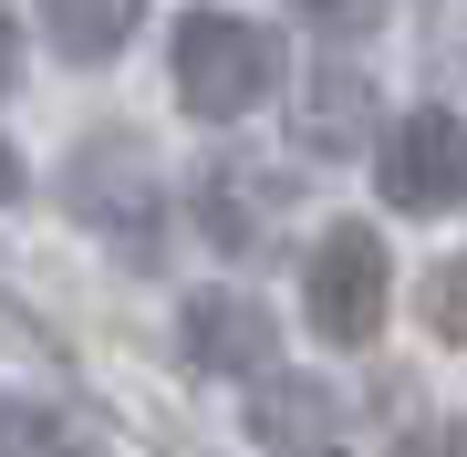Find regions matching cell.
Instances as JSON below:
<instances>
[{
	"label": "cell",
	"instance_id": "1",
	"mask_svg": "<svg viewBox=\"0 0 467 457\" xmlns=\"http://www.w3.org/2000/svg\"><path fill=\"white\" fill-rule=\"evenodd\" d=\"M281 94V32L239 11H187L177 21V104L208 125H239L250 104Z\"/></svg>",
	"mask_w": 467,
	"mask_h": 457
},
{
	"label": "cell",
	"instance_id": "7",
	"mask_svg": "<svg viewBox=\"0 0 467 457\" xmlns=\"http://www.w3.org/2000/svg\"><path fill=\"white\" fill-rule=\"evenodd\" d=\"M301 146H312V156L374 146V84H364L353 63H322V73H312V94H301Z\"/></svg>",
	"mask_w": 467,
	"mask_h": 457
},
{
	"label": "cell",
	"instance_id": "11",
	"mask_svg": "<svg viewBox=\"0 0 467 457\" xmlns=\"http://www.w3.org/2000/svg\"><path fill=\"white\" fill-rule=\"evenodd\" d=\"M426 322H436V343H467V260L426 271Z\"/></svg>",
	"mask_w": 467,
	"mask_h": 457
},
{
	"label": "cell",
	"instance_id": "10",
	"mask_svg": "<svg viewBox=\"0 0 467 457\" xmlns=\"http://www.w3.org/2000/svg\"><path fill=\"white\" fill-rule=\"evenodd\" d=\"M0 457H94V426L63 406H21L0 395Z\"/></svg>",
	"mask_w": 467,
	"mask_h": 457
},
{
	"label": "cell",
	"instance_id": "3",
	"mask_svg": "<svg viewBox=\"0 0 467 457\" xmlns=\"http://www.w3.org/2000/svg\"><path fill=\"white\" fill-rule=\"evenodd\" d=\"M301 302H312V333L322 343H374L384 333V302H395V260L364 219H333L312 239V271H301Z\"/></svg>",
	"mask_w": 467,
	"mask_h": 457
},
{
	"label": "cell",
	"instance_id": "12",
	"mask_svg": "<svg viewBox=\"0 0 467 457\" xmlns=\"http://www.w3.org/2000/svg\"><path fill=\"white\" fill-rule=\"evenodd\" d=\"M301 21H312V32H333V42H364L374 21H384V0H291Z\"/></svg>",
	"mask_w": 467,
	"mask_h": 457
},
{
	"label": "cell",
	"instance_id": "4",
	"mask_svg": "<svg viewBox=\"0 0 467 457\" xmlns=\"http://www.w3.org/2000/svg\"><path fill=\"white\" fill-rule=\"evenodd\" d=\"M374 187H384V208H405V219L467 208V125L447 115V104L395 115V125H384V146H374Z\"/></svg>",
	"mask_w": 467,
	"mask_h": 457
},
{
	"label": "cell",
	"instance_id": "6",
	"mask_svg": "<svg viewBox=\"0 0 467 457\" xmlns=\"http://www.w3.org/2000/svg\"><path fill=\"white\" fill-rule=\"evenodd\" d=\"M250 437L270 457H333V395L301 374H260L250 385Z\"/></svg>",
	"mask_w": 467,
	"mask_h": 457
},
{
	"label": "cell",
	"instance_id": "8",
	"mask_svg": "<svg viewBox=\"0 0 467 457\" xmlns=\"http://www.w3.org/2000/svg\"><path fill=\"white\" fill-rule=\"evenodd\" d=\"M135 21H146V0H42V32L63 63H115L135 42Z\"/></svg>",
	"mask_w": 467,
	"mask_h": 457
},
{
	"label": "cell",
	"instance_id": "2",
	"mask_svg": "<svg viewBox=\"0 0 467 457\" xmlns=\"http://www.w3.org/2000/svg\"><path fill=\"white\" fill-rule=\"evenodd\" d=\"M63 198H73V219H84L94 239H115V250L146 260L156 250V229H167V187H156V156L125 136V125H104V136H84L63 156Z\"/></svg>",
	"mask_w": 467,
	"mask_h": 457
},
{
	"label": "cell",
	"instance_id": "5",
	"mask_svg": "<svg viewBox=\"0 0 467 457\" xmlns=\"http://www.w3.org/2000/svg\"><path fill=\"white\" fill-rule=\"evenodd\" d=\"M177 333H187V364L198 374H239V385L281 374V322H270L250 291H198Z\"/></svg>",
	"mask_w": 467,
	"mask_h": 457
},
{
	"label": "cell",
	"instance_id": "13",
	"mask_svg": "<svg viewBox=\"0 0 467 457\" xmlns=\"http://www.w3.org/2000/svg\"><path fill=\"white\" fill-rule=\"evenodd\" d=\"M11 73H21V21L0 11V94H11Z\"/></svg>",
	"mask_w": 467,
	"mask_h": 457
},
{
	"label": "cell",
	"instance_id": "9",
	"mask_svg": "<svg viewBox=\"0 0 467 457\" xmlns=\"http://www.w3.org/2000/svg\"><path fill=\"white\" fill-rule=\"evenodd\" d=\"M198 208H208V239H218V250H260V229H270V187L239 177V167H208Z\"/></svg>",
	"mask_w": 467,
	"mask_h": 457
},
{
	"label": "cell",
	"instance_id": "14",
	"mask_svg": "<svg viewBox=\"0 0 467 457\" xmlns=\"http://www.w3.org/2000/svg\"><path fill=\"white\" fill-rule=\"evenodd\" d=\"M11 198H21V156L0 146V208H11Z\"/></svg>",
	"mask_w": 467,
	"mask_h": 457
}]
</instances>
